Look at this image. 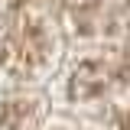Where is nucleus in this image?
I'll use <instances>...</instances> for the list:
<instances>
[]
</instances>
